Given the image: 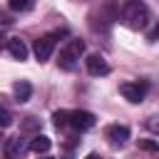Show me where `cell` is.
<instances>
[{
	"mask_svg": "<svg viewBox=\"0 0 159 159\" xmlns=\"http://www.w3.org/2000/svg\"><path fill=\"white\" fill-rule=\"evenodd\" d=\"M122 20L132 30H142L149 22V7L142 0H124L122 5Z\"/></svg>",
	"mask_w": 159,
	"mask_h": 159,
	"instance_id": "cell-1",
	"label": "cell"
},
{
	"mask_svg": "<svg viewBox=\"0 0 159 159\" xmlns=\"http://www.w3.org/2000/svg\"><path fill=\"white\" fill-rule=\"evenodd\" d=\"M119 92L124 94V99H127V102H132V104H139V102L147 97V92H149V82H147V80L124 82V84H119Z\"/></svg>",
	"mask_w": 159,
	"mask_h": 159,
	"instance_id": "cell-2",
	"label": "cell"
},
{
	"mask_svg": "<svg viewBox=\"0 0 159 159\" xmlns=\"http://www.w3.org/2000/svg\"><path fill=\"white\" fill-rule=\"evenodd\" d=\"M82 52H84V42H82V40H70V42L62 47V52H60V65H62L65 70H70V67L82 57Z\"/></svg>",
	"mask_w": 159,
	"mask_h": 159,
	"instance_id": "cell-3",
	"label": "cell"
},
{
	"mask_svg": "<svg viewBox=\"0 0 159 159\" xmlns=\"http://www.w3.org/2000/svg\"><path fill=\"white\" fill-rule=\"evenodd\" d=\"M94 122H97V117H94L92 112H84V109H75V112H70V127H75L77 132H87V129H92Z\"/></svg>",
	"mask_w": 159,
	"mask_h": 159,
	"instance_id": "cell-4",
	"label": "cell"
},
{
	"mask_svg": "<svg viewBox=\"0 0 159 159\" xmlns=\"http://www.w3.org/2000/svg\"><path fill=\"white\" fill-rule=\"evenodd\" d=\"M104 139H107L109 144L119 147V144H124V142L129 139V127H127V124H107V127H104Z\"/></svg>",
	"mask_w": 159,
	"mask_h": 159,
	"instance_id": "cell-5",
	"label": "cell"
},
{
	"mask_svg": "<svg viewBox=\"0 0 159 159\" xmlns=\"http://www.w3.org/2000/svg\"><path fill=\"white\" fill-rule=\"evenodd\" d=\"M25 149H27V142H25L20 134L5 139V144H2V154H5V159H20V154H25Z\"/></svg>",
	"mask_w": 159,
	"mask_h": 159,
	"instance_id": "cell-6",
	"label": "cell"
},
{
	"mask_svg": "<svg viewBox=\"0 0 159 159\" xmlns=\"http://www.w3.org/2000/svg\"><path fill=\"white\" fill-rule=\"evenodd\" d=\"M32 50H35V57H37L40 62L50 60V55H52V50H55V35H42V37H37Z\"/></svg>",
	"mask_w": 159,
	"mask_h": 159,
	"instance_id": "cell-7",
	"label": "cell"
},
{
	"mask_svg": "<svg viewBox=\"0 0 159 159\" xmlns=\"http://www.w3.org/2000/svg\"><path fill=\"white\" fill-rule=\"evenodd\" d=\"M84 65H87V72H89L92 77H104V75H109V65H107V60H104L102 55H87Z\"/></svg>",
	"mask_w": 159,
	"mask_h": 159,
	"instance_id": "cell-8",
	"label": "cell"
},
{
	"mask_svg": "<svg viewBox=\"0 0 159 159\" xmlns=\"http://www.w3.org/2000/svg\"><path fill=\"white\" fill-rule=\"evenodd\" d=\"M5 50H7V52L15 57V60H27V45H25L20 37H7Z\"/></svg>",
	"mask_w": 159,
	"mask_h": 159,
	"instance_id": "cell-9",
	"label": "cell"
},
{
	"mask_svg": "<svg viewBox=\"0 0 159 159\" xmlns=\"http://www.w3.org/2000/svg\"><path fill=\"white\" fill-rule=\"evenodd\" d=\"M12 92H15V99H17V102H27L30 94H32V84L25 82V80H20V82H15Z\"/></svg>",
	"mask_w": 159,
	"mask_h": 159,
	"instance_id": "cell-10",
	"label": "cell"
},
{
	"mask_svg": "<svg viewBox=\"0 0 159 159\" xmlns=\"http://www.w3.org/2000/svg\"><path fill=\"white\" fill-rule=\"evenodd\" d=\"M50 147H52V142H50V137H45V134H37V137L30 142V149H32L35 154H45Z\"/></svg>",
	"mask_w": 159,
	"mask_h": 159,
	"instance_id": "cell-11",
	"label": "cell"
},
{
	"mask_svg": "<svg viewBox=\"0 0 159 159\" xmlns=\"http://www.w3.org/2000/svg\"><path fill=\"white\" fill-rule=\"evenodd\" d=\"M7 5H10L12 12H27V10H32V0H7Z\"/></svg>",
	"mask_w": 159,
	"mask_h": 159,
	"instance_id": "cell-12",
	"label": "cell"
},
{
	"mask_svg": "<svg viewBox=\"0 0 159 159\" xmlns=\"http://www.w3.org/2000/svg\"><path fill=\"white\" fill-rule=\"evenodd\" d=\"M52 119H55V127H65V124H70V112L67 109H60V112L52 114Z\"/></svg>",
	"mask_w": 159,
	"mask_h": 159,
	"instance_id": "cell-13",
	"label": "cell"
},
{
	"mask_svg": "<svg viewBox=\"0 0 159 159\" xmlns=\"http://www.w3.org/2000/svg\"><path fill=\"white\" fill-rule=\"evenodd\" d=\"M147 129H152L154 134H159V117H149L147 119Z\"/></svg>",
	"mask_w": 159,
	"mask_h": 159,
	"instance_id": "cell-14",
	"label": "cell"
},
{
	"mask_svg": "<svg viewBox=\"0 0 159 159\" xmlns=\"http://www.w3.org/2000/svg\"><path fill=\"white\" fill-rule=\"evenodd\" d=\"M10 122H12V119H10V109L2 107V127H10Z\"/></svg>",
	"mask_w": 159,
	"mask_h": 159,
	"instance_id": "cell-15",
	"label": "cell"
},
{
	"mask_svg": "<svg viewBox=\"0 0 159 159\" xmlns=\"http://www.w3.org/2000/svg\"><path fill=\"white\" fill-rule=\"evenodd\" d=\"M25 129H37V119H35V117H27V122H25Z\"/></svg>",
	"mask_w": 159,
	"mask_h": 159,
	"instance_id": "cell-16",
	"label": "cell"
},
{
	"mask_svg": "<svg viewBox=\"0 0 159 159\" xmlns=\"http://www.w3.org/2000/svg\"><path fill=\"white\" fill-rule=\"evenodd\" d=\"M139 147H144V149H152V152H159V147H157L154 142H139Z\"/></svg>",
	"mask_w": 159,
	"mask_h": 159,
	"instance_id": "cell-17",
	"label": "cell"
},
{
	"mask_svg": "<svg viewBox=\"0 0 159 159\" xmlns=\"http://www.w3.org/2000/svg\"><path fill=\"white\" fill-rule=\"evenodd\" d=\"M152 37H154V40H159V25L154 27V32H152Z\"/></svg>",
	"mask_w": 159,
	"mask_h": 159,
	"instance_id": "cell-18",
	"label": "cell"
},
{
	"mask_svg": "<svg viewBox=\"0 0 159 159\" xmlns=\"http://www.w3.org/2000/svg\"><path fill=\"white\" fill-rule=\"evenodd\" d=\"M84 159H102V157H99V154H87Z\"/></svg>",
	"mask_w": 159,
	"mask_h": 159,
	"instance_id": "cell-19",
	"label": "cell"
},
{
	"mask_svg": "<svg viewBox=\"0 0 159 159\" xmlns=\"http://www.w3.org/2000/svg\"><path fill=\"white\" fill-rule=\"evenodd\" d=\"M42 159H50V157H42Z\"/></svg>",
	"mask_w": 159,
	"mask_h": 159,
	"instance_id": "cell-20",
	"label": "cell"
}]
</instances>
